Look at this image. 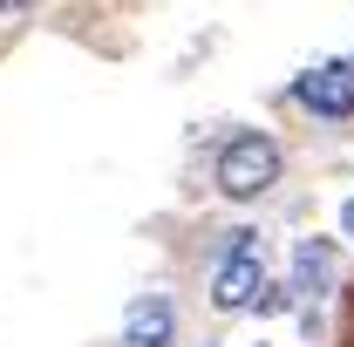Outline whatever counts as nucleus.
Listing matches in <instances>:
<instances>
[{
  "mask_svg": "<svg viewBox=\"0 0 354 347\" xmlns=\"http://www.w3.org/2000/svg\"><path fill=\"white\" fill-rule=\"evenodd\" d=\"M41 0H0V21H21V14H35Z\"/></svg>",
  "mask_w": 354,
  "mask_h": 347,
  "instance_id": "obj_6",
  "label": "nucleus"
},
{
  "mask_svg": "<svg viewBox=\"0 0 354 347\" xmlns=\"http://www.w3.org/2000/svg\"><path fill=\"white\" fill-rule=\"evenodd\" d=\"M171 341H177V306L164 300V293L130 300V313H123V341H116V347H171Z\"/></svg>",
  "mask_w": 354,
  "mask_h": 347,
  "instance_id": "obj_4",
  "label": "nucleus"
},
{
  "mask_svg": "<svg viewBox=\"0 0 354 347\" xmlns=\"http://www.w3.org/2000/svg\"><path fill=\"white\" fill-rule=\"evenodd\" d=\"M279 171H286V150H279V136L266 130H239L218 143V164H212V184H218V198H232V205H259L266 191L279 184Z\"/></svg>",
  "mask_w": 354,
  "mask_h": 347,
  "instance_id": "obj_1",
  "label": "nucleus"
},
{
  "mask_svg": "<svg viewBox=\"0 0 354 347\" xmlns=\"http://www.w3.org/2000/svg\"><path fill=\"white\" fill-rule=\"evenodd\" d=\"M334 272H341V245L334 238H300V252H293V300H320L327 286H334Z\"/></svg>",
  "mask_w": 354,
  "mask_h": 347,
  "instance_id": "obj_5",
  "label": "nucleus"
},
{
  "mask_svg": "<svg viewBox=\"0 0 354 347\" xmlns=\"http://www.w3.org/2000/svg\"><path fill=\"white\" fill-rule=\"evenodd\" d=\"M259 286H266V245H259V232H232L218 272H212V306H218V313H245V306L259 300Z\"/></svg>",
  "mask_w": 354,
  "mask_h": 347,
  "instance_id": "obj_2",
  "label": "nucleus"
},
{
  "mask_svg": "<svg viewBox=\"0 0 354 347\" xmlns=\"http://www.w3.org/2000/svg\"><path fill=\"white\" fill-rule=\"evenodd\" d=\"M341 225H348V232H354V205H348V212H341Z\"/></svg>",
  "mask_w": 354,
  "mask_h": 347,
  "instance_id": "obj_7",
  "label": "nucleus"
},
{
  "mask_svg": "<svg viewBox=\"0 0 354 347\" xmlns=\"http://www.w3.org/2000/svg\"><path fill=\"white\" fill-rule=\"evenodd\" d=\"M293 102H300L307 116H320V123H348V116H354V55H348V62H320V68H307V75L293 82Z\"/></svg>",
  "mask_w": 354,
  "mask_h": 347,
  "instance_id": "obj_3",
  "label": "nucleus"
}]
</instances>
